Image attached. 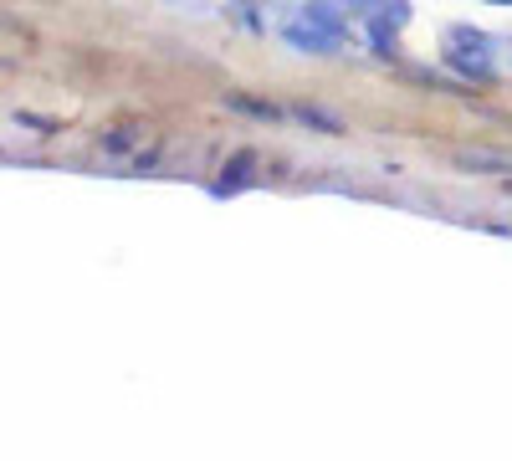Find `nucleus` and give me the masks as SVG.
<instances>
[{"mask_svg":"<svg viewBox=\"0 0 512 461\" xmlns=\"http://www.w3.org/2000/svg\"><path fill=\"white\" fill-rule=\"evenodd\" d=\"M256 164H262V154H256V149H236L221 164V175H216V185H210V195L226 200V195H241L246 185H256Z\"/></svg>","mask_w":512,"mask_h":461,"instance_id":"f257e3e1","label":"nucleus"},{"mask_svg":"<svg viewBox=\"0 0 512 461\" xmlns=\"http://www.w3.org/2000/svg\"><path fill=\"white\" fill-rule=\"evenodd\" d=\"M451 164L461 175H512V154H502V149H482V144H472V149H451Z\"/></svg>","mask_w":512,"mask_h":461,"instance_id":"f03ea898","label":"nucleus"},{"mask_svg":"<svg viewBox=\"0 0 512 461\" xmlns=\"http://www.w3.org/2000/svg\"><path fill=\"white\" fill-rule=\"evenodd\" d=\"M231 113H241V118H256V123H282V118H292V108H282V103H272V98H251V93H226L221 98Z\"/></svg>","mask_w":512,"mask_h":461,"instance_id":"7ed1b4c3","label":"nucleus"},{"mask_svg":"<svg viewBox=\"0 0 512 461\" xmlns=\"http://www.w3.org/2000/svg\"><path fill=\"white\" fill-rule=\"evenodd\" d=\"M282 36L292 41L297 52H313V57H333V52H338V47H333V36H328V31H318V26H308V21H292Z\"/></svg>","mask_w":512,"mask_h":461,"instance_id":"20e7f679","label":"nucleus"},{"mask_svg":"<svg viewBox=\"0 0 512 461\" xmlns=\"http://www.w3.org/2000/svg\"><path fill=\"white\" fill-rule=\"evenodd\" d=\"M292 118L303 123V129H313V134H344V118H338L333 108H318V103H292Z\"/></svg>","mask_w":512,"mask_h":461,"instance_id":"39448f33","label":"nucleus"},{"mask_svg":"<svg viewBox=\"0 0 512 461\" xmlns=\"http://www.w3.org/2000/svg\"><path fill=\"white\" fill-rule=\"evenodd\" d=\"M139 139H144V123H113L108 134H98V149L113 154V159H123V154L139 149Z\"/></svg>","mask_w":512,"mask_h":461,"instance_id":"423d86ee","label":"nucleus"},{"mask_svg":"<svg viewBox=\"0 0 512 461\" xmlns=\"http://www.w3.org/2000/svg\"><path fill=\"white\" fill-rule=\"evenodd\" d=\"M303 21H308V26H318V31H328L333 41L344 36V21H338L333 0H303Z\"/></svg>","mask_w":512,"mask_h":461,"instance_id":"0eeeda50","label":"nucleus"},{"mask_svg":"<svg viewBox=\"0 0 512 461\" xmlns=\"http://www.w3.org/2000/svg\"><path fill=\"white\" fill-rule=\"evenodd\" d=\"M446 62L461 72V77H472V82H497V67L477 52V57H461V52H446Z\"/></svg>","mask_w":512,"mask_h":461,"instance_id":"6e6552de","label":"nucleus"},{"mask_svg":"<svg viewBox=\"0 0 512 461\" xmlns=\"http://www.w3.org/2000/svg\"><path fill=\"white\" fill-rule=\"evenodd\" d=\"M11 123L16 129H31V134H62V123L47 118V113H26V108H11Z\"/></svg>","mask_w":512,"mask_h":461,"instance_id":"1a4fd4ad","label":"nucleus"},{"mask_svg":"<svg viewBox=\"0 0 512 461\" xmlns=\"http://www.w3.org/2000/svg\"><path fill=\"white\" fill-rule=\"evenodd\" d=\"M395 36H400V26L369 16V41H374V52H379V57H395Z\"/></svg>","mask_w":512,"mask_h":461,"instance_id":"9d476101","label":"nucleus"},{"mask_svg":"<svg viewBox=\"0 0 512 461\" xmlns=\"http://www.w3.org/2000/svg\"><path fill=\"white\" fill-rule=\"evenodd\" d=\"M379 21L405 26V21H410V0H379Z\"/></svg>","mask_w":512,"mask_h":461,"instance_id":"9b49d317","label":"nucleus"},{"mask_svg":"<svg viewBox=\"0 0 512 461\" xmlns=\"http://www.w3.org/2000/svg\"><path fill=\"white\" fill-rule=\"evenodd\" d=\"M154 164H159V144H149V149H139L134 159H128V175H149Z\"/></svg>","mask_w":512,"mask_h":461,"instance_id":"f8f14e48","label":"nucleus"},{"mask_svg":"<svg viewBox=\"0 0 512 461\" xmlns=\"http://www.w3.org/2000/svg\"><path fill=\"white\" fill-rule=\"evenodd\" d=\"M492 6H512V0H492Z\"/></svg>","mask_w":512,"mask_h":461,"instance_id":"ddd939ff","label":"nucleus"}]
</instances>
